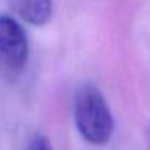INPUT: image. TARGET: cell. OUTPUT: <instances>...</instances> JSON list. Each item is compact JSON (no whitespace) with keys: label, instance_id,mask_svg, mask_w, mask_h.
I'll list each match as a JSON object with an SVG mask.
<instances>
[{"label":"cell","instance_id":"4","mask_svg":"<svg viewBox=\"0 0 150 150\" xmlns=\"http://www.w3.org/2000/svg\"><path fill=\"white\" fill-rule=\"evenodd\" d=\"M28 150H52V146H51L50 140H48L45 136L37 134V136L31 140V143H29V146H28Z\"/></svg>","mask_w":150,"mask_h":150},{"label":"cell","instance_id":"1","mask_svg":"<svg viewBox=\"0 0 150 150\" xmlns=\"http://www.w3.org/2000/svg\"><path fill=\"white\" fill-rule=\"evenodd\" d=\"M74 122L91 144H105L114 131V118L100 91L93 83L82 85L74 96Z\"/></svg>","mask_w":150,"mask_h":150},{"label":"cell","instance_id":"3","mask_svg":"<svg viewBox=\"0 0 150 150\" xmlns=\"http://www.w3.org/2000/svg\"><path fill=\"white\" fill-rule=\"evenodd\" d=\"M9 4L31 25H45L52 16V0H9Z\"/></svg>","mask_w":150,"mask_h":150},{"label":"cell","instance_id":"2","mask_svg":"<svg viewBox=\"0 0 150 150\" xmlns=\"http://www.w3.org/2000/svg\"><path fill=\"white\" fill-rule=\"evenodd\" d=\"M29 45L23 26L9 15H0V67L19 71L28 61Z\"/></svg>","mask_w":150,"mask_h":150}]
</instances>
